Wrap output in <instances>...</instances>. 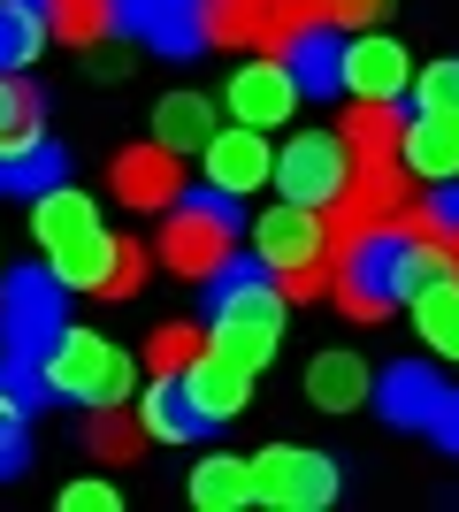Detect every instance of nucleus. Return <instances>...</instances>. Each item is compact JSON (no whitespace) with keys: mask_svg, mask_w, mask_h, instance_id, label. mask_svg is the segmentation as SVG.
Masks as SVG:
<instances>
[{"mask_svg":"<svg viewBox=\"0 0 459 512\" xmlns=\"http://www.w3.org/2000/svg\"><path fill=\"white\" fill-rule=\"evenodd\" d=\"M276 291H284V306L322 299V291H329V260H306V268H284V276H276Z\"/></svg>","mask_w":459,"mask_h":512,"instance_id":"obj_35","label":"nucleus"},{"mask_svg":"<svg viewBox=\"0 0 459 512\" xmlns=\"http://www.w3.org/2000/svg\"><path fill=\"white\" fill-rule=\"evenodd\" d=\"M368 390H375V413H383L391 428H421L429 413H437V398H444V375L429 360H398V367H383Z\"/></svg>","mask_w":459,"mask_h":512,"instance_id":"obj_11","label":"nucleus"},{"mask_svg":"<svg viewBox=\"0 0 459 512\" xmlns=\"http://www.w3.org/2000/svg\"><path fill=\"white\" fill-rule=\"evenodd\" d=\"M253 467V505H276V512H322L337 505V459L329 451H299V444H268Z\"/></svg>","mask_w":459,"mask_h":512,"instance_id":"obj_5","label":"nucleus"},{"mask_svg":"<svg viewBox=\"0 0 459 512\" xmlns=\"http://www.w3.org/2000/svg\"><path fill=\"white\" fill-rule=\"evenodd\" d=\"M108 260H115L108 222H85V230H69V237L46 245V268H54L69 291H100V283H108Z\"/></svg>","mask_w":459,"mask_h":512,"instance_id":"obj_19","label":"nucleus"},{"mask_svg":"<svg viewBox=\"0 0 459 512\" xmlns=\"http://www.w3.org/2000/svg\"><path fill=\"white\" fill-rule=\"evenodd\" d=\"M238 222H245L238 199L215 192V184H207V192H176L169 222H161V260H169L184 283H207V276H215V260L238 245Z\"/></svg>","mask_w":459,"mask_h":512,"instance_id":"obj_2","label":"nucleus"},{"mask_svg":"<svg viewBox=\"0 0 459 512\" xmlns=\"http://www.w3.org/2000/svg\"><path fill=\"white\" fill-rule=\"evenodd\" d=\"M207 138H215V100H199V92H169V100H161V115H153V146L199 153Z\"/></svg>","mask_w":459,"mask_h":512,"instance_id":"obj_23","label":"nucleus"},{"mask_svg":"<svg viewBox=\"0 0 459 512\" xmlns=\"http://www.w3.org/2000/svg\"><path fill=\"white\" fill-rule=\"evenodd\" d=\"M253 253L284 276V268H306V260H329V230H322V207H299V199H284V207H268L261 222H253Z\"/></svg>","mask_w":459,"mask_h":512,"instance_id":"obj_8","label":"nucleus"},{"mask_svg":"<svg viewBox=\"0 0 459 512\" xmlns=\"http://www.w3.org/2000/svg\"><path fill=\"white\" fill-rule=\"evenodd\" d=\"M62 329H69V283L54 268L0 276V360H46Z\"/></svg>","mask_w":459,"mask_h":512,"instance_id":"obj_3","label":"nucleus"},{"mask_svg":"<svg viewBox=\"0 0 459 512\" xmlns=\"http://www.w3.org/2000/svg\"><path fill=\"white\" fill-rule=\"evenodd\" d=\"M414 329H421V344H429L437 360H459V276L414 291Z\"/></svg>","mask_w":459,"mask_h":512,"instance_id":"obj_24","label":"nucleus"},{"mask_svg":"<svg viewBox=\"0 0 459 512\" xmlns=\"http://www.w3.org/2000/svg\"><path fill=\"white\" fill-rule=\"evenodd\" d=\"M131 39H146L169 62H192V54H207V0H146Z\"/></svg>","mask_w":459,"mask_h":512,"instance_id":"obj_12","label":"nucleus"},{"mask_svg":"<svg viewBox=\"0 0 459 512\" xmlns=\"http://www.w3.org/2000/svg\"><path fill=\"white\" fill-rule=\"evenodd\" d=\"M39 16H46V31L69 39V46H92V39H108V31H115L108 0H39Z\"/></svg>","mask_w":459,"mask_h":512,"instance_id":"obj_26","label":"nucleus"},{"mask_svg":"<svg viewBox=\"0 0 459 512\" xmlns=\"http://www.w3.org/2000/svg\"><path fill=\"white\" fill-rule=\"evenodd\" d=\"M284 77L299 100H337L345 92V31L337 23H299L284 39Z\"/></svg>","mask_w":459,"mask_h":512,"instance_id":"obj_7","label":"nucleus"},{"mask_svg":"<svg viewBox=\"0 0 459 512\" xmlns=\"http://www.w3.org/2000/svg\"><path fill=\"white\" fill-rule=\"evenodd\" d=\"M138 428H146V436H161V444H207L222 421H207V413H199V398L184 390V375H153L146 406H138Z\"/></svg>","mask_w":459,"mask_h":512,"instance_id":"obj_15","label":"nucleus"},{"mask_svg":"<svg viewBox=\"0 0 459 512\" xmlns=\"http://www.w3.org/2000/svg\"><path fill=\"white\" fill-rule=\"evenodd\" d=\"M398 130H406V115H398L391 100H352L337 138H345L352 161H398Z\"/></svg>","mask_w":459,"mask_h":512,"instance_id":"obj_21","label":"nucleus"},{"mask_svg":"<svg viewBox=\"0 0 459 512\" xmlns=\"http://www.w3.org/2000/svg\"><path fill=\"white\" fill-rule=\"evenodd\" d=\"M146 291V253H138L131 237H115V260H108V283H100V299H131Z\"/></svg>","mask_w":459,"mask_h":512,"instance_id":"obj_34","label":"nucleus"},{"mask_svg":"<svg viewBox=\"0 0 459 512\" xmlns=\"http://www.w3.org/2000/svg\"><path fill=\"white\" fill-rule=\"evenodd\" d=\"M383 8H391V0H329V23H337V31H368Z\"/></svg>","mask_w":459,"mask_h":512,"instance_id":"obj_37","label":"nucleus"},{"mask_svg":"<svg viewBox=\"0 0 459 512\" xmlns=\"http://www.w3.org/2000/svg\"><path fill=\"white\" fill-rule=\"evenodd\" d=\"M23 8H39V0H23Z\"/></svg>","mask_w":459,"mask_h":512,"instance_id":"obj_41","label":"nucleus"},{"mask_svg":"<svg viewBox=\"0 0 459 512\" xmlns=\"http://www.w3.org/2000/svg\"><path fill=\"white\" fill-rule=\"evenodd\" d=\"M0 390H8L23 413H39L46 398H54V390H46V367H39V360H0Z\"/></svg>","mask_w":459,"mask_h":512,"instance_id":"obj_33","label":"nucleus"},{"mask_svg":"<svg viewBox=\"0 0 459 512\" xmlns=\"http://www.w3.org/2000/svg\"><path fill=\"white\" fill-rule=\"evenodd\" d=\"M284 291H276V268L261 253H230L215 260V276H207V344H222L230 360H245L261 375L276 360V344H284Z\"/></svg>","mask_w":459,"mask_h":512,"instance_id":"obj_1","label":"nucleus"},{"mask_svg":"<svg viewBox=\"0 0 459 512\" xmlns=\"http://www.w3.org/2000/svg\"><path fill=\"white\" fill-rule=\"evenodd\" d=\"M23 467H31V413L0 390V482H16Z\"/></svg>","mask_w":459,"mask_h":512,"instance_id":"obj_30","label":"nucleus"},{"mask_svg":"<svg viewBox=\"0 0 459 512\" xmlns=\"http://www.w3.org/2000/svg\"><path fill=\"white\" fill-rule=\"evenodd\" d=\"M268 176H276L284 199H299V207H329L352 176V153H345L337 130H306V138H291V146L268 161Z\"/></svg>","mask_w":459,"mask_h":512,"instance_id":"obj_6","label":"nucleus"},{"mask_svg":"<svg viewBox=\"0 0 459 512\" xmlns=\"http://www.w3.org/2000/svg\"><path fill=\"white\" fill-rule=\"evenodd\" d=\"M184 390L199 398L207 421H230V413H245V398H253V367L230 360L222 344H199V360L184 367Z\"/></svg>","mask_w":459,"mask_h":512,"instance_id":"obj_14","label":"nucleus"},{"mask_svg":"<svg viewBox=\"0 0 459 512\" xmlns=\"http://www.w3.org/2000/svg\"><path fill=\"white\" fill-rule=\"evenodd\" d=\"M398 222H406V230H429V237H459V176H437L414 214L398 207Z\"/></svg>","mask_w":459,"mask_h":512,"instance_id":"obj_28","label":"nucleus"},{"mask_svg":"<svg viewBox=\"0 0 459 512\" xmlns=\"http://www.w3.org/2000/svg\"><path fill=\"white\" fill-rule=\"evenodd\" d=\"M421 428H429V436H437V444L459 459V390H444V398H437V413H429Z\"/></svg>","mask_w":459,"mask_h":512,"instance_id":"obj_36","label":"nucleus"},{"mask_svg":"<svg viewBox=\"0 0 459 512\" xmlns=\"http://www.w3.org/2000/svg\"><path fill=\"white\" fill-rule=\"evenodd\" d=\"M306 398H314L322 413L368 406V360H360L352 344H329V352H314V360H306Z\"/></svg>","mask_w":459,"mask_h":512,"instance_id":"obj_17","label":"nucleus"},{"mask_svg":"<svg viewBox=\"0 0 459 512\" xmlns=\"http://www.w3.org/2000/svg\"><path fill=\"white\" fill-rule=\"evenodd\" d=\"M199 344H207V329H192V321H169V329H161V337H153V375H184V367L199 360Z\"/></svg>","mask_w":459,"mask_h":512,"instance_id":"obj_31","label":"nucleus"},{"mask_svg":"<svg viewBox=\"0 0 459 512\" xmlns=\"http://www.w3.org/2000/svg\"><path fill=\"white\" fill-rule=\"evenodd\" d=\"M284 31V0H207V46H276Z\"/></svg>","mask_w":459,"mask_h":512,"instance_id":"obj_18","label":"nucleus"},{"mask_svg":"<svg viewBox=\"0 0 459 512\" xmlns=\"http://www.w3.org/2000/svg\"><path fill=\"white\" fill-rule=\"evenodd\" d=\"M138 444H146V428H138V413H123V398H115V406H92V451H100V459H131Z\"/></svg>","mask_w":459,"mask_h":512,"instance_id":"obj_29","label":"nucleus"},{"mask_svg":"<svg viewBox=\"0 0 459 512\" xmlns=\"http://www.w3.org/2000/svg\"><path fill=\"white\" fill-rule=\"evenodd\" d=\"M199 161H207V184H215V192H230V199H245V192H261L268 184V161H276V153H268V130H215V138H207V146H199Z\"/></svg>","mask_w":459,"mask_h":512,"instance_id":"obj_9","label":"nucleus"},{"mask_svg":"<svg viewBox=\"0 0 459 512\" xmlns=\"http://www.w3.org/2000/svg\"><path fill=\"white\" fill-rule=\"evenodd\" d=\"M115 199L123 207H169L176 192H184V153L169 146H123L115 153V169H108Z\"/></svg>","mask_w":459,"mask_h":512,"instance_id":"obj_10","label":"nucleus"},{"mask_svg":"<svg viewBox=\"0 0 459 512\" xmlns=\"http://www.w3.org/2000/svg\"><path fill=\"white\" fill-rule=\"evenodd\" d=\"M406 92H414L421 115H444V107H459V62H429L406 77Z\"/></svg>","mask_w":459,"mask_h":512,"instance_id":"obj_32","label":"nucleus"},{"mask_svg":"<svg viewBox=\"0 0 459 512\" xmlns=\"http://www.w3.org/2000/svg\"><path fill=\"white\" fill-rule=\"evenodd\" d=\"M192 505L199 512H245V505H253V467L230 459V451L199 459V467H192Z\"/></svg>","mask_w":459,"mask_h":512,"instance_id":"obj_22","label":"nucleus"},{"mask_svg":"<svg viewBox=\"0 0 459 512\" xmlns=\"http://www.w3.org/2000/svg\"><path fill=\"white\" fill-rule=\"evenodd\" d=\"M39 123H46L39 85H23V69H0V153L23 146V138H39Z\"/></svg>","mask_w":459,"mask_h":512,"instance_id":"obj_25","label":"nucleus"},{"mask_svg":"<svg viewBox=\"0 0 459 512\" xmlns=\"http://www.w3.org/2000/svg\"><path fill=\"white\" fill-rule=\"evenodd\" d=\"M62 512H115V490H108V482H69Z\"/></svg>","mask_w":459,"mask_h":512,"instance_id":"obj_38","label":"nucleus"},{"mask_svg":"<svg viewBox=\"0 0 459 512\" xmlns=\"http://www.w3.org/2000/svg\"><path fill=\"white\" fill-rule=\"evenodd\" d=\"M406 77H414V62H406L398 39H345V92H360V100H398Z\"/></svg>","mask_w":459,"mask_h":512,"instance_id":"obj_16","label":"nucleus"},{"mask_svg":"<svg viewBox=\"0 0 459 512\" xmlns=\"http://www.w3.org/2000/svg\"><path fill=\"white\" fill-rule=\"evenodd\" d=\"M444 130H452V146H459V107H444Z\"/></svg>","mask_w":459,"mask_h":512,"instance_id":"obj_39","label":"nucleus"},{"mask_svg":"<svg viewBox=\"0 0 459 512\" xmlns=\"http://www.w3.org/2000/svg\"><path fill=\"white\" fill-rule=\"evenodd\" d=\"M452 276H459V237H452Z\"/></svg>","mask_w":459,"mask_h":512,"instance_id":"obj_40","label":"nucleus"},{"mask_svg":"<svg viewBox=\"0 0 459 512\" xmlns=\"http://www.w3.org/2000/svg\"><path fill=\"white\" fill-rule=\"evenodd\" d=\"M230 115H238L245 130H276L299 107V92H291V77H284V62H238V77H230Z\"/></svg>","mask_w":459,"mask_h":512,"instance_id":"obj_13","label":"nucleus"},{"mask_svg":"<svg viewBox=\"0 0 459 512\" xmlns=\"http://www.w3.org/2000/svg\"><path fill=\"white\" fill-rule=\"evenodd\" d=\"M54 184H69V153H62V146H46V138H23V146L0 153V192L39 199V192H54Z\"/></svg>","mask_w":459,"mask_h":512,"instance_id":"obj_20","label":"nucleus"},{"mask_svg":"<svg viewBox=\"0 0 459 512\" xmlns=\"http://www.w3.org/2000/svg\"><path fill=\"white\" fill-rule=\"evenodd\" d=\"M39 367H46V390H54L62 406H115V398L131 406V390H138L131 360H123L100 329H62Z\"/></svg>","mask_w":459,"mask_h":512,"instance_id":"obj_4","label":"nucleus"},{"mask_svg":"<svg viewBox=\"0 0 459 512\" xmlns=\"http://www.w3.org/2000/svg\"><path fill=\"white\" fill-rule=\"evenodd\" d=\"M39 46H46V16L23 0H0V69H31Z\"/></svg>","mask_w":459,"mask_h":512,"instance_id":"obj_27","label":"nucleus"}]
</instances>
